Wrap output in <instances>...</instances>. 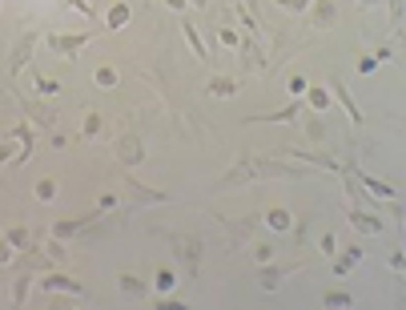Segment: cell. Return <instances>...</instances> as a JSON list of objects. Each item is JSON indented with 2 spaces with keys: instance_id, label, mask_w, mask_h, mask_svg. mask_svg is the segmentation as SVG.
I'll return each instance as SVG.
<instances>
[{
  "instance_id": "obj_1",
  "label": "cell",
  "mask_w": 406,
  "mask_h": 310,
  "mask_svg": "<svg viewBox=\"0 0 406 310\" xmlns=\"http://www.w3.org/2000/svg\"><path fill=\"white\" fill-rule=\"evenodd\" d=\"M270 177H306L302 166H282V162H270V157H241L238 166L221 177V186H245V182H270Z\"/></svg>"
},
{
  "instance_id": "obj_2",
  "label": "cell",
  "mask_w": 406,
  "mask_h": 310,
  "mask_svg": "<svg viewBox=\"0 0 406 310\" xmlns=\"http://www.w3.org/2000/svg\"><path fill=\"white\" fill-rule=\"evenodd\" d=\"M169 246H173V254H177V262L185 266L190 274L201 270V254H205V242L201 238H190V234H165Z\"/></svg>"
},
{
  "instance_id": "obj_3",
  "label": "cell",
  "mask_w": 406,
  "mask_h": 310,
  "mask_svg": "<svg viewBox=\"0 0 406 310\" xmlns=\"http://www.w3.org/2000/svg\"><path fill=\"white\" fill-rule=\"evenodd\" d=\"M89 41H93V32H45V45L52 48L57 57H65V61H72Z\"/></svg>"
},
{
  "instance_id": "obj_4",
  "label": "cell",
  "mask_w": 406,
  "mask_h": 310,
  "mask_svg": "<svg viewBox=\"0 0 406 310\" xmlns=\"http://www.w3.org/2000/svg\"><path fill=\"white\" fill-rule=\"evenodd\" d=\"M37 32H24L21 41L12 45V52H8V77H21L24 69H28V61H32V48H37Z\"/></svg>"
},
{
  "instance_id": "obj_5",
  "label": "cell",
  "mask_w": 406,
  "mask_h": 310,
  "mask_svg": "<svg viewBox=\"0 0 406 310\" xmlns=\"http://www.w3.org/2000/svg\"><path fill=\"white\" fill-rule=\"evenodd\" d=\"M97 217H101V214H89V217H57V222L48 226V234H52L57 242H69V238H77V234H85Z\"/></svg>"
},
{
  "instance_id": "obj_6",
  "label": "cell",
  "mask_w": 406,
  "mask_h": 310,
  "mask_svg": "<svg viewBox=\"0 0 406 310\" xmlns=\"http://www.w3.org/2000/svg\"><path fill=\"white\" fill-rule=\"evenodd\" d=\"M21 109L28 113V121H32L37 129H57V109L41 105L37 97H21Z\"/></svg>"
},
{
  "instance_id": "obj_7",
  "label": "cell",
  "mask_w": 406,
  "mask_h": 310,
  "mask_svg": "<svg viewBox=\"0 0 406 310\" xmlns=\"http://www.w3.org/2000/svg\"><path fill=\"white\" fill-rule=\"evenodd\" d=\"M117 157H121V166H141L145 162V145H141V137L137 133H121L117 137Z\"/></svg>"
},
{
  "instance_id": "obj_8",
  "label": "cell",
  "mask_w": 406,
  "mask_h": 310,
  "mask_svg": "<svg viewBox=\"0 0 406 310\" xmlns=\"http://www.w3.org/2000/svg\"><path fill=\"white\" fill-rule=\"evenodd\" d=\"M41 290H52V294H72V298H81L85 294V287L77 282V278H69V274H61V270H45V278H41Z\"/></svg>"
},
{
  "instance_id": "obj_9",
  "label": "cell",
  "mask_w": 406,
  "mask_h": 310,
  "mask_svg": "<svg viewBox=\"0 0 406 310\" xmlns=\"http://www.w3.org/2000/svg\"><path fill=\"white\" fill-rule=\"evenodd\" d=\"M302 113V101H290L282 109H274V113H258V117H245V125H254V121H262V125H294Z\"/></svg>"
},
{
  "instance_id": "obj_10",
  "label": "cell",
  "mask_w": 406,
  "mask_h": 310,
  "mask_svg": "<svg viewBox=\"0 0 406 310\" xmlns=\"http://www.w3.org/2000/svg\"><path fill=\"white\" fill-rule=\"evenodd\" d=\"M125 190H129V197H133V202H141V206H157V202H169V193L141 186V182H137L133 173H125Z\"/></svg>"
},
{
  "instance_id": "obj_11",
  "label": "cell",
  "mask_w": 406,
  "mask_h": 310,
  "mask_svg": "<svg viewBox=\"0 0 406 310\" xmlns=\"http://www.w3.org/2000/svg\"><path fill=\"white\" fill-rule=\"evenodd\" d=\"M346 217H350V226H354L358 234H383V230H386L383 222H378L374 214H366L362 206H350V210H346Z\"/></svg>"
},
{
  "instance_id": "obj_12",
  "label": "cell",
  "mask_w": 406,
  "mask_h": 310,
  "mask_svg": "<svg viewBox=\"0 0 406 310\" xmlns=\"http://www.w3.org/2000/svg\"><path fill=\"white\" fill-rule=\"evenodd\" d=\"M338 21V4L334 0H314L310 4V24L314 28H334Z\"/></svg>"
},
{
  "instance_id": "obj_13",
  "label": "cell",
  "mask_w": 406,
  "mask_h": 310,
  "mask_svg": "<svg viewBox=\"0 0 406 310\" xmlns=\"http://www.w3.org/2000/svg\"><path fill=\"white\" fill-rule=\"evenodd\" d=\"M330 89H334V97L338 101H342V109H346V117L354 121V125H362V109H358V101H354V97H350V89H346V85H342V77H330Z\"/></svg>"
},
{
  "instance_id": "obj_14",
  "label": "cell",
  "mask_w": 406,
  "mask_h": 310,
  "mask_svg": "<svg viewBox=\"0 0 406 310\" xmlns=\"http://www.w3.org/2000/svg\"><path fill=\"white\" fill-rule=\"evenodd\" d=\"M12 137L21 142V153L12 157V166H28V157H32V142H37V133H32V125H28V121H21V125L12 129Z\"/></svg>"
},
{
  "instance_id": "obj_15",
  "label": "cell",
  "mask_w": 406,
  "mask_h": 310,
  "mask_svg": "<svg viewBox=\"0 0 406 310\" xmlns=\"http://www.w3.org/2000/svg\"><path fill=\"white\" fill-rule=\"evenodd\" d=\"M282 282H286V266L258 262V287H262V290H270V294H274V290L282 287Z\"/></svg>"
},
{
  "instance_id": "obj_16",
  "label": "cell",
  "mask_w": 406,
  "mask_h": 310,
  "mask_svg": "<svg viewBox=\"0 0 406 310\" xmlns=\"http://www.w3.org/2000/svg\"><path fill=\"white\" fill-rule=\"evenodd\" d=\"M262 226L265 230H274V234H290V230H294V217H290V210L274 206V210H265L262 214Z\"/></svg>"
},
{
  "instance_id": "obj_17",
  "label": "cell",
  "mask_w": 406,
  "mask_h": 310,
  "mask_svg": "<svg viewBox=\"0 0 406 310\" xmlns=\"http://www.w3.org/2000/svg\"><path fill=\"white\" fill-rule=\"evenodd\" d=\"M129 17H133V8H129V4H113V8L105 12V28H109V32H121V28L129 24Z\"/></svg>"
},
{
  "instance_id": "obj_18",
  "label": "cell",
  "mask_w": 406,
  "mask_h": 310,
  "mask_svg": "<svg viewBox=\"0 0 406 310\" xmlns=\"http://www.w3.org/2000/svg\"><path fill=\"white\" fill-rule=\"evenodd\" d=\"M117 287H121V294H129V298H145V294H149V287H145L141 274H121Z\"/></svg>"
},
{
  "instance_id": "obj_19",
  "label": "cell",
  "mask_w": 406,
  "mask_h": 310,
  "mask_svg": "<svg viewBox=\"0 0 406 310\" xmlns=\"http://www.w3.org/2000/svg\"><path fill=\"white\" fill-rule=\"evenodd\" d=\"M358 262H362V250H358V246H346V250L334 258V274H350Z\"/></svg>"
},
{
  "instance_id": "obj_20",
  "label": "cell",
  "mask_w": 406,
  "mask_h": 310,
  "mask_svg": "<svg viewBox=\"0 0 406 310\" xmlns=\"http://www.w3.org/2000/svg\"><path fill=\"white\" fill-rule=\"evenodd\" d=\"M205 93H210V97H234V93H238V81H234V77H210Z\"/></svg>"
},
{
  "instance_id": "obj_21",
  "label": "cell",
  "mask_w": 406,
  "mask_h": 310,
  "mask_svg": "<svg viewBox=\"0 0 406 310\" xmlns=\"http://www.w3.org/2000/svg\"><path fill=\"white\" fill-rule=\"evenodd\" d=\"M262 69V48H258V41H241V69Z\"/></svg>"
},
{
  "instance_id": "obj_22",
  "label": "cell",
  "mask_w": 406,
  "mask_h": 310,
  "mask_svg": "<svg viewBox=\"0 0 406 310\" xmlns=\"http://www.w3.org/2000/svg\"><path fill=\"white\" fill-rule=\"evenodd\" d=\"M181 32H185V41H190V48L201 57V61H210V52H205V45H201V32L193 28V21H181Z\"/></svg>"
},
{
  "instance_id": "obj_23",
  "label": "cell",
  "mask_w": 406,
  "mask_h": 310,
  "mask_svg": "<svg viewBox=\"0 0 406 310\" xmlns=\"http://www.w3.org/2000/svg\"><path fill=\"white\" fill-rule=\"evenodd\" d=\"M4 242L17 246V250H28V246H32V234H28V226H12V230L4 234Z\"/></svg>"
},
{
  "instance_id": "obj_24",
  "label": "cell",
  "mask_w": 406,
  "mask_h": 310,
  "mask_svg": "<svg viewBox=\"0 0 406 310\" xmlns=\"http://www.w3.org/2000/svg\"><path fill=\"white\" fill-rule=\"evenodd\" d=\"M93 81L101 85V89H117V81H121V72L113 69V65H101V69L93 72Z\"/></svg>"
},
{
  "instance_id": "obj_25",
  "label": "cell",
  "mask_w": 406,
  "mask_h": 310,
  "mask_svg": "<svg viewBox=\"0 0 406 310\" xmlns=\"http://www.w3.org/2000/svg\"><path fill=\"white\" fill-rule=\"evenodd\" d=\"M28 287H32V270H21V278H17V287H12V302H17V307H24Z\"/></svg>"
},
{
  "instance_id": "obj_26",
  "label": "cell",
  "mask_w": 406,
  "mask_h": 310,
  "mask_svg": "<svg viewBox=\"0 0 406 310\" xmlns=\"http://www.w3.org/2000/svg\"><path fill=\"white\" fill-rule=\"evenodd\" d=\"M306 105L318 109V113H326V109H330V93H326V89H306Z\"/></svg>"
},
{
  "instance_id": "obj_27",
  "label": "cell",
  "mask_w": 406,
  "mask_h": 310,
  "mask_svg": "<svg viewBox=\"0 0 406 310\" xmlns=\"http://www.w3.org/2000/svg\"><path fill=\"white\" fill-rule=\"evenodd\" d=\"M217 41H221L225 48H241V41H245V37H241L238 28H230V24H221V28H217Z\"/></svg>"
},
{
  "instance_id": "obj_28",
  "label": "cell",
  "mask_w": 406,
  "mask_h": 310,
  "mask_svg": "<svg viewBox=\"0 0 406 310\" xmlns=\"http://www.w3.org/2000/svg\"><path fill=\"white\" fill-rule=\"evenodd\" d=\"M32 85H37V93H41V97H57V93H61V85H57V81H48V77H41V72H32Z\"/></svg>"
},
{
  "instance_id": "obj_29",
  "label": "cell",
  "mask_w": 406,
  "mask_h": 310,
  "mask_svg": "<svg viewBox=\"0 0 406 310\" xmlns=\"http://www.w3.org/2000/svg\"><path fill=\"white\" fill-rule=\"evenodd\" d=\"M37 202H57V182L52 177H45V182H37Z\"/></svg>"
},
{
  "instance_id": "obj_30",
  "label": "cell",
  "mask_w": 406,
  "mask_h": 310,
  "mask_svg": "<svg viewBox=\"0 0 406 310\" xmlns=\"http://www.w3.org/2000/svg\"><path fill=\"white\" fill-rule=\"evenodd\" d=\"M322 302H326V307H354V298H350V294H342V290H330V294H322Z\"/></svg>"
},
{
  "instance_id": "obj_31",
  "label": "cell",
  "mask_w": 406,
  "mask_h": 310,
  "mask_svg": "<svg viewBox=\"0 0 406 310\" xmlns=\"http://www.w3.org/2000/svg\"><path fill=\"white\" fill-rule=\"evenodd\" d=\"M81 133H85L89 142H97V133H101V117H97V113H85V129H81Z\"/></svg>"
},
{
  "instance_id": "obj_32",
  "label": "cell",
  "mask_w": 406,
  "mask_h": 310,
  "mask_svg": "<svg viewBox=\"0 0 406 310\" xmlns=\"http://www.w3.org/2000/svg\"><path fill=\"white\" fill-rule=\"evenodd\" d=\"M274 4H278V8H286V12H306L314 0H274Z\"/></svg>"
},
{
  "instance_id": "obj_33",
  "label": "cell",
  "mask_w": 406,
  "mask_h": 310,
  "mask_svg": "<svg viewBox=\"0 0 406 310\" xmlns=\"http://www.w3.org/2000/svg\"><path fill=\"white\" fill-rule=\"evenodd\" d=\"M358 72H362V77H370V72H378V61H374L370 52H362V57H358Z\"/></svg>"
},
{
  "instance_id": "obj_34",
  "label": "cell",
  "mask_w": 406,
  "mask_h": 310,
  "mask_svg": "<svg viewBox=\"0 0 406 310\" xmlns=\"http://www.w3.org/2000/svg\"><path fill=\"white\" fill-rule=\"evenodd\" d=\"M48 258H52L57 266H65V262H69V254H65V246H61L57 238H52V246H48Z\"/></svg>"
},
{
  "instance_id": "obj_35",
  "label": "cell",
  "mask_w": 406,
  "mask_h": 310,
  "mask_svg": "<svg viewBox=\"0 0 406 310\" xmlns=\"http://www.w3.org/2000/svg\"><path fill=\"white\" fill-rule=\"evenodd\" d=\"M113 206H117V197H113V193H101V197H97V214H109Z\"/></svg>"
},
{
  "instance_id": "obj_36",
  "label": "cell",
  "mask_w": 406,
  "mask_h": 310,
  "mask_svg": "<svg viewBox=\"0 0 406 310\" xmlns=\"http://www.w3.org/2000/svg\"><path fill=\"white\" fill-rule=\"evenodd\" d=\"M403 24V0H390V28Z\"/></svg>"
},
{
  "instance_id": "obj_37",
  "label": "cell",
  "mask_w": 406,
  "mask_h": 310,
  "mask_svg": "<svg viewBox=\"0 0 406 310\" xmlns=\"http://www.w3.org/2000/svg\"><path fill=\"white\" fill-rule=\"evenodd\" d=\"M306 133H310V142H322V133H326V125H322V121H306Z\"/></svg>"
},
{
  "instance_id": "obj_38",
  "label": "cell",
  "mask_w": 406,
  "mask_h": 310,
  "mask_svg": "<svg viewBox=\"0 0 406 310\" xmlns=\"http://www.w3.org/2000/svg\"><path fill=\"white\" fill-rule=\"evenodd\" d=\"M173 282H177L173 270H161V274H157V290H173Z\"/></svg>"
},
{
  "instance_id": "obj_39",
  "label": "cell",
  "mask_w": 406,
  "mask_h": 310,
  "mask_svg": "<svg viewBox=\"0 0 406 310\" xmlns=\"http://www.w3.org/2000/svg\"><path fill=\"white\" fill-rule=\"evenodd\" d=\"M69 4L81 12V17H93V21H97V8H93V4H85V0H69Z\"/></svg>"
},
{
  "instance_id": "obj_40",
  "label": "cell",
  "mask_w": 406,
  "mask_h": 310,
  "mask_svg": "<svg viewBox=\"0 0 406 310\" xmlns=\"http://www.w3.org/2000/svg\"><path fill=\"white\" fill-rule=\"evenodd\" d=\"M334 250H338L334 234H322V254H326V258H334Z\"/></svg>"
},
{
  "instance_id": "obj_41",
  "label": "cell",
  "mask_w": 406,
  "mask_h": 310,
  "mask_svg": "<svg viewBox=\"0 0 406 310\" xmlns=\"http://www.w3.org/2000/svg\"><path fill=\"white\" fill-rule=\"evenodd\" d=\"M254 258H258V262H270V258H274V246H254Z\"/></svg>"
},
{
  "instance_id": "obj_42",
  "label": "cell",
  "mask_w": 406,
  "mask_h": 310,
  "mask_svg": "<svg viewBox=\"0 0 406 310\" xmlns=\"http://www.w3.org/2000/svg\"><path fill=\"white\" fill-rule=\"evenodd\" d=\"M8 262H12V246H8V242L0 238V270H4Z\"/></svg>"
},
{
  "instance_id": "obj_43",
  "label": "cell",
  "mask_w": 406,
  "mask_h": 310,
  "mask_svg": "<svg viewBox=\"0 0 406 310\" xmlns=\"http://www.w3.org/2000/svg\"><path fill=\"white\" fill-rule=\"evenodd\" d=\"M290 93L302 97V93H306V81H302V77H290Z\"/></svg>"
},
{
  "instance_id": "obj_44",
  "label": "cell",
  "mask_w": 406,
  "mask_h": 310,
  "mask_svg": "<svg viewBox=\"0 0 406 310\" xmlns=\"http://www.w3.org/2000/svg\"><path fill=\"white\" fill-rule=\"evenodd\" d=\"M153 307H157V310H181V302H177V298H157Z\"/></svg>"
},
{
  "instance_id": "obj_45",
  "label": "cell",
  "mask_w": 406,
  "mask_h": 310,
  "mask_svg": "<svg viewBox=\"0 0 406 310\" xmlns=\"http://www.w3.org/2000/svg\"><path fill=\"white\" fill-rule=\"evenodd\" d=\"M403 266H406L403 250H394V254H390V270H398V274H403Z\"/></svg>"
},
{
  "instance_id": "obj_46",
  "label": "cell",
  "mask_w": 406,
  "mask_h": 310,
  "mask_svg": "<svg viewBox=\"0 0 406 310\" xmlns=\"http://www.w3.org/2000/svg\"><path fill=\"white\" fill-rule=\"evenodd\" d=\"M169 8H177V12H181V8H190V0H165Z\"/></svg>"
},
{
  "instance_id": "obj_47",
  "label": "cell",
  "mask_w": 406,
  "mask_h": 310,
  "mask_svg": "<svg viewBox=\"0 0 406 310\" xmlns=\"http://www.w3.org/2000/svg\"><path fill=\"white\" fill-rule=\"evenodd\" d=\"M358 8H374V4H383V0H354Z\"/></svg>"
},
{
  "instance_id": "obj_48",
  "label": "cell",
  "mask_w": 406,
  "mask_h": 310,
  "mask_svg": "<svg viewBox=\"0 0 406 310\" xmlns=\"http://www.w3.org/2000/svg\"><path fill=\"white\" fill-rule=\"evenodd\" d=\"M193 8H210V0H190Z\"/></svg>"
}]
</instances>
